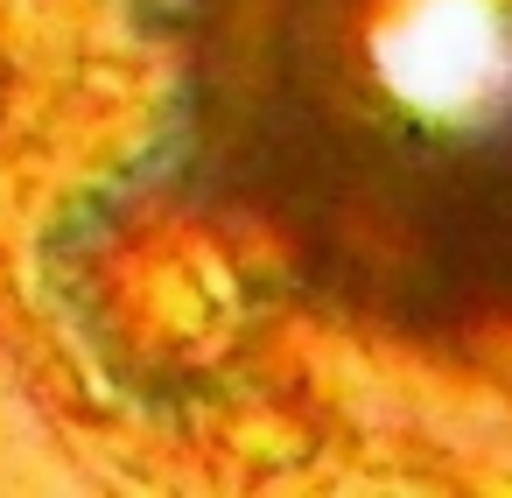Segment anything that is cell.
<instances>
[{"label": "cell", "instance_id": "6da1fadb", "mask_svg": "<svg viewBox=\"0 0 512 498\" xmlns=\"http://www.w3.org/2000/svg\"><path fill=\"white\" fill-rule=\"evenodd\" d=\"M358 85L414 148L477 162L512 148V0H372Z\"/></svg>", "mask_w": 512, "mask_h": 498}]
</instances>
